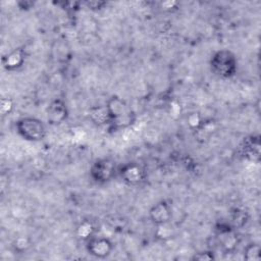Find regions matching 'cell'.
Masks as SVG:
<instances>
[{"label": "cell", "instance_id": "8992f818", "mask_svg": "<svg viewBox=\"0 0 261 261\" xmlns=\"http://www.w3.org/2000/svg\"><path fill=\"white\" fill-rule=\"evenodd\" d=\"M47 121L51 125H59L68 117V108L64 100L55 98L50 101L46 109Z\"/></svg>", "mask_w": 261, "mask_h": 261}, {"label": "cell", "instance_id": "8fae6325", "mask_svg": "<svg viewBox=\"0 0 261 261\" xmlns=\"http://www.w3.org/2000/svg\"><path fill=\"white\" fill-rule=\"evenodd\" d=\"M244 154L247 158L255 161L259 159L260 156V141L259 138L252 137L251 139H247L244 142Z\"/></svg>", "mask_w": 261, "mask_h": 261}, {"label": "cell", "instance_id": "ac0fdd59", "mask_svg": "<svg viewBox=\"0 0 261 261\" xmlns=\"http://www.w3.org/2000/svg\"><path fill=\"white\" fill-rule=\"evenodd\" d=\"M193 260H197V261H210V260H214L215 259V255L214 252L211 250H205V251H201L196 253L193 257Z\"/></svg>", "mask_w": 261, "mask_h": 261}, {"label": "cell", "instance_id": "5b68a950", "mask_svg": "<svg viewBox=\"0 0 261 261\" xmlns=\"http://www.w3.org/2000/svg\"><path fill=\"white\" fill-rule=\"evenodd\" d=\"M113 243L106 237H92L86 242V249L90 255L95 258L104 259L113 251Z\"/></svg>", "mask_w": 261, "mask_h": 261}, {"label": "cell", "instance_id": "44dd1931", "mask_svg": "<svg viewBox=\"0 0 261 261\" xmlns=\"http://www.w3.org/2000/svg\"><path fill=\"white\" fill-rule=\"evenodd\" d=\"M176 2H171V1H166V2H162L161 3V6H162V8H165V9H167V8H174L175 6H176Z\"/></svg>", "mask_w": 261, "mask_h": 261}, {"label": "cell", "instance_id": "e0dca14e", "mask_svg": "<svg viewBox=\"0 0 261 261\" xmlns=\"http://www.w3.org/2000/svg\"><path fill=\"white\" fill-rule=\"evenodd\" d=\"M14 109V102L10 97H3L0 100V112L3 116L9 115Z\"/></svg>", "mask_w": 261, "mask_h": 261}, {"label": "cell", "instance_id": "ba28073f", "mask_svg": "<svg viewBox=\"0 0 261 261\" xmlns=\"http://www.w3.org/2000/svg\"><path fill=\"white\" fill-rule=\"evenodd\" d=\"M149 218L156 226L169 223L172 218V209L170 204L164 200L155 203L149 209Z\"/></svg>", "mask_w": 261, "mask_h": 261}, {"label": "cell", "instance_id": "3957f363", "mask_svg": "<svg viewBox=\"0 0 261 261\" xmlns=\"http://www.w3.org/2000/svg\"><path fill=\"white\" fill-rule=\"evenodd\" d=\"M16 133L25 141L41 142L47 135L44 122L33 116H24L19 118L15 123Z\"/></svg>", "mask_w": 261, "mask_h": 261}, {"label": "cell", "instance_id": "9a60e30c", "mask_svg": "<svg viewBox=\"0 0 261 261\" xmlns=\"http://www.w3.org/2000/svg\"><path fill=\"white\" fill-rule=\"evenodd\" d=\"M33 245V242L28 236H18L12 242V249L15 253L22 254L27 252Z\"/></svg>", "mask_w": 261, "mask_h": 261}, {"label": "cell", "instance_id": "d6986e66", "mask_svg": "<svg viewBox=\"0 0 261 261\" xmlns=\"http://www.w3.org/2000/svg\"><path fill=\"white\" fill-rule=\"evenodd\" d=\"M232 220L237 223V225H243L246 222V212L237 209L232 214Z\"/></svg>", "mask_w": 261, "mask_h": 261}, {"label": "cell", "instance_id": "277c9868", "mask_svg": "<svg viewBox=\"0 0 261 261\" xmlns=\"http://www.w3.org/2000/svg\"><path fill=\"white\" fill-rule=\"evenodd\" d=\"M116 168L113 160L109 158H101L94 161L90 167V176L97 184H106L110 181Z\"/></svg>", "mask_w": 261, "mask_h": 261}, {"label": "cell", "instance_id": "6da1fadb", "mask_svg": "<svg viewBox=\"0 0 261 261\" xmlns=\"http://www.w3.org/2000/svg\"><path fill=\"white\" fill-rule=\"evenodd\" d=\"M109 116V125L113 129H121L130 126L136 120V113L132 106L119 96H111L106 104Z\"/></svg>", "mask_w": 261, "mask_h": 261}, {"label": "cell", "instance_id": "4fadbf2b", "mask_svg": "<svg viewBox=\"0 0 261 261\" xmlns=\"http://www.w3.org/2000/svg\"><path fill=\"white\" fill-rule=\"evenodd\" d=\"M89 116L91 120L97 125H103L109 123V116L106 106H95L89 111Z\"/></svg>", "mask_w": 261, "mask_h": 261}, {"label": "cell", "instance_id": "9c48e42d", "mask_svg": "<svg viewBox=\"0 0 261 261\" xmlns=\"http://www.w3.org/2000/svg\"><path fill=\"white\" fill-rule=\"evenodd\" d=\"M25 61V52L21 48H15L2 57V65L7 71H14L19 69Z\"/></svg>", "mask_w": 261, "mask_h": 261}, {"label": "cell", "instance_id": "30bf717a", "mask_svg": "<svg viewBox=\"0 0 261 261\" xmlns=\"http://www.w3.org/2000/svg\"><path fill=\"white\" fill-rule=\"evenodd\" d=\"M217 236L219 239V244L225 252L234 250L238 244V238L232 228H229L227 225L225 227L220 225V228H217Z\"/></svg>", "mask_w": 261, "mask_h": 261}, {"label": "cell", "instance_id": "2e32d148", "mask_svg": "<svg viewBox=\"0 0 261 261\" xmlns=\"http://www.w3.org/2000/svg\"><path fill=\"white\" fill-rule=\"evenodd\" d=\"M187 123L192 129L198 130L203 126V124L205 122H204V118L200 112L192 111L187 115Z\"/></svg>", "mask_w": 261, "mask_h": 261}, {"label": "cell", "instance_id": "ffe728a7", "mask_svg": "<svg viewBox=\"0 0 261 261\" xmlns=\"http://www.w3.org/2000/svg\"><path fill=\"white\" fill-rule=\"evenodd\" d=\"M85 4L91 10H101L107 5V2H105V1H87Z\"/></svg>", "mask_w": 261, "mask_h": 261}, {"label": "cell", "instance_id": "52a82bcc", "mask_svg": "<svg viewBox=\"0 0 261 261\" xmlns=\"http://www.w3.org/2000/svg\"><path fill=\"white\" fill-rule=\"evenodd\" d=\"M119 175L125 184L129 186H138L145 180L146 171L138 163L129 162L119 169Z\"/></svg>", "mask_w": 261, "mask_h": 261}, {"label": "cell", "instance_id": "5bb4252c", "mask_svg": "<svg viewBox=\"0 0 261 261\" xmlns=\"http://www.w3.org/2000/svg\"><path fill=\"white\" fill-rule=\"evenodd\" d=\"M243 257L247 261H259L261 258V247L258 243H249L244 248Z\"/></svg>", "mask_w": 261, "mask_h": 261}, {"label": "cell", "instance_id": "7a4b0ae2", "mask_svg": "<svg viewBox=\"0 0 261 261\" xmlns=\"http://www.w3.org/2000/svg\"><path fill=\"white\" fill-rule=\"evenodd\" d=\"M209 64L211 71L221 79H230L238 71V59L231 51L226 49L214 52Z\"/></svg>", "mask_w": 261, "mask_h": 261}, {"label": "cell", "instance_id": "7c38bea8", "mask_svg": "<svg viewBox=\"0 0 261 261\" xmlns=\"http://www.w3.org/2000/svg\"><path fill=\"white\" fill-rule=\"evenodd\" d=\"M75 234L80 240L87 242L92 237L95 236V226L91 220H82L75 229Z\"/></svg>", "mask_w": 261, "mask_h": 261}]
</instances>
